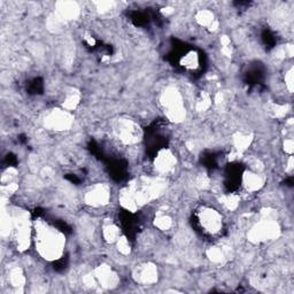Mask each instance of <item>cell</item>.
Listing matches in <instances>:
<instances>
[{
  "label": "cell",
  "instance_id": "2e32d148",
  "mask_svg": "<svg viewBox=\"0 0 294 294\" xmlns=\"http://www.w3.org/2000/svg\"><path fill=\"white\" fill-rule=\"evenodd\" d=\"M197 19H198V22L201 24V26L208 27V26H210V24L213 26L214 16H213V14L210 13V12H208V11L200 12L197 16Z\"/></svg>",
  "mask_w": 294,
  "mask_h": 294
},
{
  "label": "cell",
  "instance_id": "5b68a950",
  "mask_svg": "<svg viewBox=\"0 0 294 294\" xmlns=\"http://www.w3.org/2000/svg\"><path fill=\"white\" fill-rule=\"evenodd\" d=\"M114 133L123 144L132 145L141 139L142 132L139 125L129 120H118L114 124Z\"/></svg>",
  "mask_w": 294,
  "mask_h": 294
},
{
  "label": "cell",
  "instance_id": "9c48e42d",
  "mask_svg": "<svg viewBox=\"0 0 294 294\" xmlns=\"http://www.w3.org/2000/svg\"><path fill=\"white\" fill-rule=\"evenodd\" d=\"M134 278L141 284H152L158 279V271L153 264H141L134 272Z\"/></svg>",
  "mask_w": 294,
  "mask_h": 294
},
{
  "label": "cell",
  "instance_id": "e0dca14e",
  "mask_svg": "<svg viewBox=\"0 0 294 294\" xmlns=\"http://www.w3.org/2000/svg\"><path fill=\"white\" fill-rule=\"evenodd\" d=\"M117 247L118 251L123 254H129L130 253V243L129 239L125 238V237H120V239L117 240Z\"/></svg>",
  "mask_w": 294,
  "mask_h": 294
},
{
  "label": "cell",
  "instance_id": "6da1fadb",
  "mask_svg": "<svg viewBox=\"0 0 294 294\" xmlns=\"http://www.w3.org/2000/svg\"><path fill=\"white\" fill-rule=\"evenodd\" d=\"M34 232L36 250L39 255L47 261H59L66 245V237L62 232L43 219L37 220Z\"/></svg>",
  "mask_w": 294,
  "mask_h": 294
},
{
  "label": "cell",
  "instance_id": "9a60e30c",
  "mask_svg": "<svg viewBox=\"0 0 294 294\" xmlns=\"http://www.w3.org/2000/svg\"><path fill=\"white\" fill-rule=\"evenodd\" d=\"M10 280H11L12 286H14V287L22 286V285L24 284V277H23L22 271L18 268L14 269V270H12L10 275Z\"/></svg>",
  "mask_w": 294,
  "mask_h": 294
},
{
  "label": "cell",
  "instance_id": "d6986e66",
  "mask_svg": "<svg viewBox=\"0 0 294 294\" xmlns=\"http://www.w3.org/2000/svg\"><path fill=\"white\" fill-rule=\"evenodd\" d=\"M210 98L208 95H206V93H203V95H201V98L198 100V103H197V107L199 110H206L208 107L210 106Z\"/></svg>",
  "mask_w": 294,
  "mask_h": 294
},
{
  "label": "cell",
  "instance_id": "30bf717a",
  "mask_svg": "<svg viewBox=\"0 0 294 294\" xmlns=\"http://www.w3.org/2000/svg\"><path fill=\"white\" fill-rule=\"evenodd\" d=\"M242 184L247 191H256L262 186V178L256 173H244L242 175Z\"/></svg>",
  "mask_w": 294,
  "mask_h": 294
},
{
  "label": "cell",
  "instance_id": "ba28073f",
  "mask_svg": "<svg viewBox=\"0 0 294 294\" xmlns=\"http://www.w3.org/2000/svg\"><path fill=\"white\" fill-rule=\"evenodd\" d=\"M85 199H87V201L90 205L103 206L106 205L108 201L109 192L107 187H105L104 185H97L91 191L88 192Z\"/></svg>",
  "mask_w": 294,
  "mask_h": 294
},
{
  "label": "cell",
  "instance_id": "3957f363",
  "mask_svg": "<svg viewBox=\"0 0 294 294\" xmlns=\"http://www.w3.org/2000/svg\"><path fill=\"white\" fill-rule=\"evenodd\" d=\"M14 236V239L20 250H27L29 247L31 229L29 224V215L20 213L19 216L12 218L11 230Z\"/></svg>",
  "mask_w": 294,
  "mask_h": 294
},
{
  "label": "cell",
  "instance_id": "4fadbf2b",
  "mask_svg": "<svg viewBox=\"0 0 294 294\" xmlns=\"http://www.w3.org/2000/svg\"><path fill=\"white\" fill-rule=\"evenodd\" d=\"M48 123H50L52 128H56V129L66 128V126L69 124V117L66 113L55 112L52 114L50 118H48Z\"/></svg>",
  "mask_w": 294,
  "mask_h": 294
},
{
  "label": "cell",
  "instance_id": "52a82bcc",
  "mask_svg": "<svg viewBox=\"0 0 294 294\" xmlns=\"http://www.w3.org/2000/svg\"><path fill=\"white\" fill-rule=\"evenodd\" d=\"M176 166V158L169 150H159L154 159V168L160 175H168Z\"/></svg>",
  "mask_w": 294,
  "mask_h": 294
},
{
  "label": "cell",
  "instance_id": "ac0fdd59",
  "mask_svg": "<svg viewBox=\"0 0 294 294\" xmlns=\"http://www.w3.org/2000/svg\"><path fill=\"white\" fill-rule=\"evenodd\" d=\"M223 203L224 205H226L229 209H235V208L238 206V197H237V195H235V194H228L226 198H224V200H223Z\"/></svg>",
  "mask_w": 294,
  "mask_h": 294
},
{
  "label": "cell",
  "instance_id": "5bb4252c",
  "mask_svg": "<svg viewBox=\"0 0 294 294\" xmlns=\"http://www.w3.org/2000/svg\"><path fill=\"white\" fill-rule=\"evenodd\" d=\"M171 224V218L170 216L166 215V214H161V215H158L157 217L154 219V226L157 227L159 230H162V231H166V230H169Z\"/></svg>",
  "mask_w": 294,
  "mask_h": 294
},
{
  "label": "cell",
  "instance_id": "7a4b0ae2",
  "mask_svg": "<svg viewBox=\"0 0 294 294\" xmlns=\"http://www.w3.org/2000/svg\"><path fill=\"white\" fill-rule=\"evenodd\" d=\"M197 224L203 234L218 235L223 228L222 215L213 208L203 207L197 213Z\"/></svg>",
  "mask_w": 294,
  "mask_h": 294
},
{
  "label": "cell",
  "instance_id": "277c9868",
  "mask_svg": "<svg viewBox=\"0 0 294 294\" xmlns=\"http://www.w3.org/2000/svg\"><path fill=\"white\" fill-rule=\"evenodd\" d=\"M162 105L169 120L179 122L185 116V109H184L182 98L176 90H167V92H165L162 97Z\"/></svg>",
  "mask_w": 294,
  "mask_h": 294
},
{
  "label": "cell",
  "instance_id": "8992f818",
  "mask_svg": "<svg viewBox=\"0 0 294 294\" xmlns=\"http://www.w3.org/2000/svg\"><path fill=\"white\" fill-rule=\"evenodd\" d=\"M117 280L116 273L109 267H99L92 276L89 277V280L85 279L89 286H91L92 283H98L103 288H112L116 286Z\"/></svg>",
  "mask_w": 294,
  "mask_h": 294
},
{
  "label": "cell",
  "instance_id": "8fae6325",
  "mask_svg": "<svg viewBox=\"0 0 294 294\" xmlns=\"http://www.w3.org/2000/svg\"><path fill=\"white\" fill-rule=\"evenodd\" d=\"M179 64L187 70H195L200 66V56L195 51H189L179 60Z\"/></svg>",
  "mask_w": 294,
  "mask_h": 294
},
{
  "label": "cell",
  "instance_id": "ffe728a7",
  "mask_svg": "<svg viewBox=\"0 0 294 294\" xmlns=\"http://www.w3.org/2000/svg\"><path fill=\"white\" fill-rule=\"evenodd\" d=\"M286 81H287V87L289 91H292V85H293V79H292V70H289L287 72V77H286Z\"/></svg>",
  "mask_w": 294,
  "mask_h": 294
},
{
  "label": "cell",
  "instance_id": "7c38bea8",
  "mask_svg": "<svg viewBox=\"0 0 294 294\" xmlns=\"http://www.w3.org/2000/svg\"><path fill=\"white\" fill-rule=\"evenodd\" d=\"M103 236L104 239L107 243H114L120 239V228L113 222L105 224L103 228Z\"/></svg>",
  "mask_w": 294,
  "mask_h": 294
}]
</instances>
